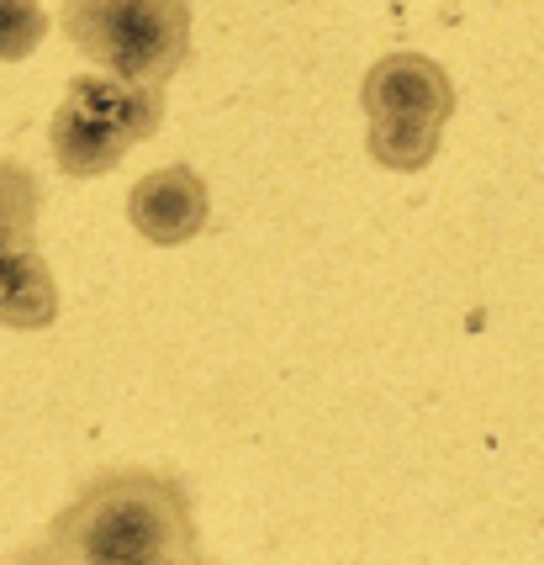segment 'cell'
Listing matches in <instances>:
<instances>
[{
  "label": "cell",
  "instance_id": "6da1fadb",
  "mask_svg": "<svg viewBox=\"0 0 544 565\" xmlns=\"http://www.w3.org/2000/svg\"><path fill=\"white\" fill-rule=\"evenodd\" d=\"M85 565H174L201 555L196 497L159 466H106L38 529Z\"/></svg>",
  "mask_w": 544,
  "mask_h": 565
},
{
  "label": "cell",
  "instance_id": "7a4b0ae2",
  "mask_svg": "<svg viewBox=\"0 0 544 565\" xmlns=\"http://www.w3.org/2000/svg\"><path fill=\"white\" fill-rule=\"evenodd\" d=\"M191 6L185 0H70L58 26L79 58L122 85L164 90L191 64Z\"/></svg>",
  "mask_w": 544,
  "mask_h": 565
},
{
  "label": "cell",
  "instance_id": "3957f363",
  "mask_svg": "<svg viewBox=\"0 0 544 565\" xmlns=\"http://www.w3.org/2000/svg\"><path fill=\"white\" fill-rule=\"evenodd\" d=\"M360 106L371 122L365 148L375 164L392 174H418L434 164V153L445 143V127L455 117V85L439 58L396 49L371 64L360 85Z\"/></svg>",
  "mask_w": 544,
  "mask_h": 565
},
{
  "label": "cell",
  "instance_id": "277c9868",
  "mask_svg": "<svg viewBox=\"0 0 544 565\" xmlns=\"http://www.w3.org/2000/svg\"><path fill=\"white\" fill-rule=\"evenodd\" d=\"M170 96L153 85H122L111 74H75L49 117L53 164L70 180H100L122 164L138 143L164 127Z\"/></svg>",
  "mask_w": 544,
  "mask_h": 565
},
{
  "label": "cell",
  "instance_id": "5b68a950",
  "mask_svg": "<svg viewBox=\"0 0 544 565\" xmlns=\"http://www.w3.org/2000/svg\"><path fill=\"white\" fill-rule=\"evenodd\" d=\"M127 222L159 248L191 244L201 227L212 222V191L191 164H164L149 170L127 191Z\"/></svg>",
  "mask_w": 544,
  "mask_h": 565
},
{
  "label": "cell",
  "instance_id": "8992f818",
  "mask_svg": "<svg viewBox=\"0 0 544 565\" xmlns=\"http://www.w3.org/2000/svg\"><path fill=\"white\" fill-rule=\"evenodd\" d=\"M58 280H53L49 259L38 248L26 254H11L0 265V328H17V333H38V328H53L58 322Z\"/></svg>",
  "mask_w": 544,
  "mask_h": 565
},
{
  "label": "cell",
  "instance_id": "52a82bcc",
  "mask_svg": "<svg viewBox=\"0 0 544 565\" xmlns=\"http://www.w3.org/2000/svg\"><path fill=\"white\" fill-rule=\"evenodd\" d=\"M38 217H43V180L22 159H0V265L11 254L38 248Z\"/></svg>",
  "mask_w": 544,
  "mask_h": 565
},
{
  "label": "cell",
  "instance_id": "ba28073f",
  "mask_svg": "<svg viewBox=\"0 0 544 565\" xmlns=\"http://www.w3.org/2000/svg\"><path fill=\"white\" fill-rule=\"evenodd\" d=\"M49 32V11L43 6H26V0H0V58L17 64L43 43Z\"/></svg>",
  "mask_w": 544,
  "mask_h": 565
},
{
  "label": "cell",
  "instance_id": "9c48e42d",
  "mask_svg": "<svg viewBox=\"0 0 544 565\" xmlns=\"http://www.w3.org/2000/svg\"><path fill=\"white\" fill-rule=\"evenodd\" d=\"M11 565H85V561L64 555V550H58V544H49L43 534H32L26 544H17V550H11ZM174 565H227V561H212V555L201 550V555H191V561H174Z\"/></svg>",
  "mask_w": 544,
  "mask_h": 565
}]
</instances>
